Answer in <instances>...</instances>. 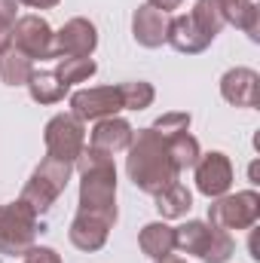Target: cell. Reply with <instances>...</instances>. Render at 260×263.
Wrapping results in <instances>:
<instances>
[{
  "label": "cell",
  "mask_w": 260,
  "mask_h": 263,
  "mask_svg": "<svg viewBox=\"0 0 260 263\" xmlns=\"http://www.w3.org/2000/svg\"><path fill=\"white\" fill-rule=\"evenodd\" d=\"M126 153H129L126 156V175L138 190L156 196L159 190H165L169 184L178 181V168L172 162L169 141L159 132L138 129Z\"/></svg>",
  "instance_id": "6da1fadb"
},
{
  "label": "cell",
  "mask_w": 260,
  "mask_h": 263,
  "mask_svg": "<svg viewBox=\"0 0 260 263\" xmlns=\"http://www.w3.org/2000/svg\"><path fill=\"white\" fill-rule=\"evenodd\" d=\"M80 211L95 214L107 220L110 227L117 223L120 211H117V165L114 162L80 172Z\"/></svg>",
  "instance_id": "7a4b0ae2"
},
{
  "label": "cell",
  "mask_w": 260,
  "mask_h": 263,
  "mask_svg": "<svg viewBox=\"0 0 260 263\" xmlns=\"http://www.w3.org/2000/svg\"><path fill=\"white\" fill-rule=\"evenodd\" d=\"M70 175H73V165H70V162H62V159L46 156V159L34 168V175L28 178V184L22 187V196L18 199H22L37 217H43V214L55 205V199L65 193Z\"/></svg>",
  "instance_id": "3957f363"
},
{
  "label": "cell",
  "mask_w": 260,
  "mask_h": 263,
  "mask_svg": "<svg viewBox=\"0 0 260 263\" xmlns=\"http://www.w3.org/2000/svg\"><path fill=\"white\" fill-rule=\"evenodd\" d=\"M37 223H40V217L22 199L0 205V254L3 257H25L34 248Z\"/></svg>",
  "instance_id": "277c9868"
},
{
  "label": "cell",
  "mask_w": 260,
  "mask_h": 263,
  "mask_svg": "<svg viewBox=\"0 0 260 263\" xmlns=\"http://www.w3.org/2000/svg\"><path fill=\"white\" fill-rule=\"evenodd\" d=\"M260 220V196L254 190H242V193H224V196L211 199L208 205V223L217 230H251Z\"/></svg>",
  "instance_id": "5b68a950"
},
{
  "label": "cell",
  "mask_w": 260,
  "mask_h": 263,
  "mask_svg": "<svg viewBox=\"0 0 260 263\" xmlns=\"http://www.w3.org/2000/svg\"><path fill=\"white\" fill-rule=\"evenodd\" d=\"M43 141H46V156L62 159V162H77V156L86 147V126L73 117V114H59L46 123L43 129Z\"/></svg>",
  "instance_id": "8992f818"
},
{
  "label": "cell",
  "mask_w": 260,
  "mask_h": 263,
  "mask_svg": "<svg viewBox=\"0 0 260 263\" xmlns=\"http://www.w3.org/2000/svg\"><path fill=\"white\" fill-rule=\"evenodd\" d=\"M12 46L18 52H25L31 62L34 59H40V62L55 59V31L40 15H22L12 25Z\"/></svg>",
  "instance_id": "52a82bcc"
},
{
  "label": "cell",
  "mask_w": 260,
  "mask_h": 263,
  "mask_svg": "<svg viewBox=\"0 0 260 263\" xmlns=\"http://www.w3.org/2000/svg\"><path fill=\"white\" fill-rule=\"evenodd\" d=\"M123 101H120V89L117 86H92V89H80L70 95V114L80 123H98L107 117H120Z\"/></svg>",
  "instance_id": "ba28073f"
},
{
  "label": "cell",
  "mask_w": 260,
  "mask_h": 263,
  "mask_svg": "<svg viewBox=\"0 0 260 263\" xmlns=\"http://www.w3.org/2000/svg\"><path fill=\"white\" fill-rule=\"evenodd\" d=\"M193 172H196V190L208 199L224 196V193H230V187H233V162H230V156L220 153V150L199 153Z\"/></svg>",
  "instance_id": "9c48e42d"
},
{
  "label": "cell",
  "mask_w": 260,
  "mask_h": 263,
  "mask_svg": "<svg viewBox=\"0 0 260 263\" xmlns=\"http://www.w3.org/2000/svg\"><path fill=\"white\" fill-rule=\"evenodd\" d=\"M98 49V31L89 18H67L62 31H55V59H92Z\"/></svg>",
  "instance_id": "30bf717a"
},
{
  "label": "cell",
  "mask_w": 260,
  "mask_h": 263,
  "mask_svg": "<svg viewBox=\"0 0 260 263\" xmlns=\"http://www.w3.org/2000/svg\"><path fill=\"white\" fill-rule=\"evenodd\" d=\"M220 95L233 107H257L260 104V77L251 67H233L220 77Z\"/></svg>",
  "instance_id": "8fae6325"
},
{
  "label": "cell",
  "mask_w": 260,
  "mask_h": 263,
  "mask_svg": "<svg viewBox=\"0 0 260 263\" xmlns=\"http://www.w3.org/2000/svg\"><path fill=\"white\" fill-rule=\"evenodd\" d=\"M169 18L165 12L153 9L150 3H141L135 12H132V37L138 46L144 49H156L165 43V34H169Z\"/></svg>",
  "instance_id": "7c38bea8"
},
{
  "label": "cell",
  "mask_w": 260,
  "mask_h": 263,
  "mask_svg": "<svg viewBox=\"0 0 260 263\" xmlns=\"http://www.w3.org/2000/svg\"><path fill=\"white\" fill-rule=\"evenodd\" d=\"M110 223L95 217V214H86V211H77V217L70 220V230H67V239L73 248L80 251H101L107 245V236H110Z\"/></svg>",
  "instance_id": "4fadbf2b"
},
{
  "label": "cell",
  "mask_w": 260,
  "mask_h": 263,
  "mask_svg": "<svg viewBox=\"0 0 260 263\" xmlns=\"http://www.w3.org/2000/svg\"><path fill=\"white\" fill-rule=\"evenodd\" d=\"M135 138V129H132L129 120L123 117H107V120H98L95 129H92V141L89 147L107 153V156H117V153H126Z\"/></svg>",
  "instance_id": "5bb4252c"
},
{
  "label": "cell",
  "mask_w": 260,
  "mask_h": 263,
  "mask_svg": "<svg viewBox=\"0 0 260 263\" xmlns=\"http://www.w3.org/2000/svg\"><path fill=\"white\" fill-rule=\"evenodd\" d=\"M165 43L175 49V52H184V55H196V52H205L211 46V40L193 25L190 15H172L169 18V34H165Z\"/></svg>",
  "instance_id": "9a60e30c"
},
{
  "label": "cell",
  "mask_w": 260,
  "mask_h": 263,
  "mask_svg": "<svg viewBox=\"0 0 260 263\" xmlns=\"http://www.w3.org/2000/svg\"><path fill=\"white\" fill-rule=\"evenodd\" d=\"M220 3V12H224V22L245 31L254 43L260 40V9L254 0H217Z\"/></svg>",
  "instance_id": "2e32d148"
},
{
  "label": "cell",
  "mask_w": 260,
  "mask_h": 263,
  "mask_svg": "<svg viewBox=\"0 0 260 263\" xmlns=\"http://www.w3.org/2000/svg\"><path fill=\"white\" fill-rule=\"evenodd\" d=\"M138 248H141L147 257H153V260L172 254V251H175V227H169L165 220L147 223V227L138 233Z\"/></svg>",
  "instance_id": "e0dca14e"
},
{
  "label": "cell",
  "mask_w": 260,
  "mask_h": 263,
  "mask_svg": "<svg viewBox=\"0 0 260 263\" xmlns=\"http://www.w3.org/2000/svg\"><path fill=\"white\" fill-rule=\"evenodd\" d=\"M153 199H156V211L162 214V220H178V217H187V211L193 208V193H190L181 181L169 184L165 190H159Z\"/></svg>",
  "instance_id": "ac0fdd59"
},
{
  "label": "cell",
  "mask_w": 260,
  "mask_h": 263,
  "mask_svg": "<svg viewBox=\"0 0 260 263\" xmlns=\"http://www.w3.org/2000/svg\"><path fill=\"white\" fill-rule=\"evenodd\" d=\"M67 86L55 77V70H34L28 80V95L37 104H59L65 98Z\"/></svg>",
  "instance_id": "d6986e66"
},
{
  "label": "cell",
  "mask_w": 260,
  "mask_h": 263,
  "mask_svg": "<svg viewBox=\"0 0 260 263\" xmlns=\"http://www.w3.org/2000/svg\"><path fill=\"white\" fill-rule=\"evenodd\" d=\"M31 73H34V62L25 52H18L15 46L0 55V80L6 86H28Z\"/></svg>",
  "instance_id": "ffe728a7"
},
{
  "label": "cell",
  "mask_w": 260,
  "mask_h": 263,
  "mask_svg": "<svg viewBox=\"0 0 260 263\" xmlns=\"http://www.w3.org/2000/svg\"><path fill=\"white\" fill-rule=\"evenodd\" d=\"M211 236V223L205 220H187L181 227H175V248H181L184 254H202Z\"/></svg>",
  "instance_id": "44dd1931"
},
{
  "label": "cell",
  "mask_w": 260,
  "mask_h": 263,
  "mask_svg": "<svg viewBox=\"0 0 260 263\" xmlns=\"http://www.w3.org/2000/svg\"><path fill=\"white\" fill-rule=\"evenodd\" d=\"M190 18H193V25L208 37V40H214V37L224 31V25H227L217 0H196V6L190 9Z\"/></svg>",
  "instance_id": "7402d4cb"
},
{
  "label": "cell",
  "mask_w": 260,
  "mask_h": 263,
  "mask_svg": "<svg viewBox=\"0 0 260 263\" xmlns=\"http://www.w3.org/2000/svg\"><path fill=\"white\" fill-rule=\"evenodd\" d=\"M169 141V153H172V162H175V168H178V175L181 172H187V168H193L196 159H199V141H196L190 132H181V135H175V138H165Z\"/></svg>",
  "instance_id": "603a6c76"
},
{
  "label": "cell",
  "mask_w": 260,
  "mask_h": 263,
  "mask_svg": "<svg viewBox=\"0 0 260 263\" xmlns=\"http://www.w3.org/2000/svg\"><path fill=\"white\" fill-rule=\"evenodd\" d=\"M117 89H120L123 110H147L156 98V89L147 80H129V83H120Z\"/></svg>",
  "instance_id": "cb8c5ba5"
},
{
  "label": "cell",
  "mask_w": 260,
  "mask_h": 263,
  "mask_svg": "<svg viewBox=\"0 0 260 263\" xmlns=\"http://www.w3.org/2000/svg\"><path fill=\"white\" fill-rule=\"evenodd\" d=\"M233 254H236V242H233V236H230L227 230L211 227L208 245H205V251L199 254V260L202 263H227Z\"/></svg>",
  "instance_id": "d4e9b609"
},
{
  "label": "cell",
  "mask_w": 260,
  "mask_h": 263,
  "mask_svg": "<svg viewBox=\"0 0 260 263\" xmlns=\"http://www.w3.org/2000/svg\"><path fill=\"white\" fill-rule=\"evenodd\" d=\"M95 70H98V65H95L92 59H62L59 67H55V77L70 89L73 83H86V80H92Z\"/></svg>",
  "instance_id": "484cf974"
},
{
  "label": "cell",
  "mask_w": 260,
  "mask_h": 263,
  "mask_svg": "<svg viewBox=\"0 0 260 263\" xmlns=\"http://www.w3.org/2000/svg\"><path fill=\"white\" fill-rule=\"evenodd\" d=\"M190 123H193L190 114H184V110H169V114L156 117V123H153L150 129L159 132L162 138H175V135H181V132H190Z\"/></svg>",
  "instance_id": "4316f807"
},
{
  "label": "cell",
  "mask_w": 260,
  "mask_h": 263,
  "mask_svg": "<svg viewBox=\"0 0 260 263\" xmlns=\"http://www.w3.org/2000/svg\"><path fill=\"white\" fill-rule=\"evenodd\" d=\"M22 263H62V254L55 251V248H43V245H34L28 254H25V260Z\"/></svg>",
  "instance_id": "83f0119b"
},
{
  "label": "cell",
  "mask_w": 260,
  "mask_h": 263,
  "mask_svg": "<svg viewBox=\"0 0 260 263\" xmlns=\"http://www.w3.org/2000/svg\"><path fill=\"white\" fill-rule=\"evenodd\" d=\"M15 9H18V0H0V25L12 28L15 25Z\"/></svg>",
  "instance_id": "f1b7e54d"
},
{
  "label": "cell",
  "mask_w": 260,
  "mask_h": 263,
  "mask_svg": "<svg viewBox=\"0 0 260 263\" xmlns=\"http://www.w3.org/2000/svg\"><path fill=\"white\" fill-rule=\"evenodd\" d=\"M22 6H28V9H55L62 0H18Z\"/></svg>",
  "instance_id": "f546056e"
},
{
  "label": "cell",
  "mask_w": 260,
  "mask_h": 263,
  "mask_svg": "<svg viewBox=\"0 0 260 263\" xmlns=\"http://www.w3.org/2000/svg\"><path fill=\"white\" fill-rule=\"evenodd\" d=\"M147 3H150L153 9H159V12H165V15H169V12H172V9H178L184 0H147Z\"/></svg>",
  "instance_id": "4dcf8cb0"
},
{
  "label": "cell",
  "mask_w": 260,
  "mask_h": 263,
  "mask_svg": "<svg viewBox=\"0 0 260 263\" xmlns=\"http://www.w3.org/2000/svg\"><path fill=\"white\" fill-rule=\"evenodd\" d=\"M6 49H12V28L0 25V55H3Z\"/></svg>",
  "instance_id": "1f68e13d"
},
{
  "label": "cell",
  "mask_w": 260,
  "mask_h": 263,
  "mask_svg": "<svg viewBox=\"0 0 260 263\" xmlns=\"http://www.w3.org/2000/svg\"><path fill=\"white\" fill-rule=\"evenodd\" d=\"M153 263H187V260L178 257V254H165V257H159V260H153Z\"/></svg>",
  "instance_id": "d6a6232c"
}]
</instances>
